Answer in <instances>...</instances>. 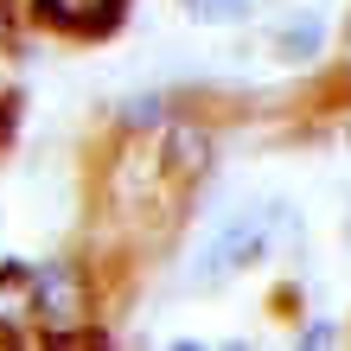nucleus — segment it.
Masks as SVG:
<instances>
[{
    "instance_id": "f257e3e1",
    "label": "nucleus",
    "mask_w": 351,
    "mask_h": 351,
    "mask_svg": "<svg viewBox=\"0 0 351 351\" xmlns=\"http://www.w3.org/2000/svg\"><path fill=\"white\" fill-rule=\"evenodd\" d=\"M96 306V287H90V268L71 262V256H51V262H32V319H38V339L45 345H102V326L90 319Z\"/></svg>"
},
{
    "instance_id": "f03ea898",
    "label": "nucleus",
    "mask_w": 351,
    "mask_h": 351,
    "mask_svg": "<svg viewBox=\"0 0 351 351\" xmlns=\"http://www.w3.org/2000/svg\"><path fill=\"white\" fill-rule=\"evenodd\" d=\"M275 223H294V211H287V204H250V211H237L211 243H204V256L192 262V281L217 287V281L243 275L250 262H262L268 243H275Z\"/></svg>"
},
{
    "instance_id": "7ed1b4c3",
    "label": "nucleus",
    "mask_w": 351,
    "mask_h": 351,
    "mask_svg": "<svg viewBox=\"0 0 351 351\" xmlns=\"http://www.w3.org/2000/svg\"><path fill=\"white\" fill-rule=\"evenodd\" d=\"M154 167H160L167 185H198L217 167V134L204 128V121H192V115H173L167 128L154 134Z\"/></svg>"
},
{
    "instance_id": "20e7f679",
    "label": "nucleus",
    "mask_w": 351,
    "mask_h": 351,
    "mask_svg": "<svg viewBox=\"0 0 351 351\" xmlns=\"http://www.w3.org/2000/svg\"><path fill=\"white\" fill-rule=\"evenodd\" d=\"M32 26L64 32V38H109L128 19V0H26Z\"/></svg>"
},
{
    "instance_id": "39448f33",
    "label": "nucleus",
    "mask_w": 351,
    "mask_h": 351,
    "mask_svg": "<svg viewBox=\"0 0 351 351\" xmlns=\"http://www.w3.org/2000/svg\"><path fill=\"white\" fill-rule=\"evenodd\" d=\"M268 58L287 71H306V64H319L326 58V19L319 13H287L268 26Z\"/></svg>"
},
{
    "instance_id": "423d86ee",
    "label": "nucleus",
    "mask_w": 351,
    "mask_h": 351,
    "mask_svg": "<svg viewBox=\"0 0 351 351\" xmlns=\"http://www.w3.org/2000/svg\"><path fill=\"white\" fill-rule=\"evenodd\" d=\"M38 332L32 319V262H0V339Z\"/></svg>"
},
{
    "instance_id": "0eeeda50",
    "label": "nucleus",
    "mask_w": 351,
    "mask_h": 351,
    "mask_svg": "<svg viewBox=\"0 0 351 351\" xmlns=\"http://www.w3.org/2000/svg\"><path fill=\"white\" fill-rule=\"evenodd\" d=\"M179 109H173V90H134L128 102H115V134L128 141H154Z\"/></svg>"
},
{
    "instance_id": "6e6552de",
    "label": "nucleus",
    "mask_w": 351,
    "mask_h": 351,
    "mask_svg": "<svg viewBox=\"0 0 351 351\" xmlns=\"http://www.w3.org/2000/svg\"><path fill=\"white\" fill-rule=\"evenodd\" d=\"M192 19H204V26H250V19H256V0H198Z\"/></svg>"
},
{
    "instance_id": "1a4fd4ad",
    "label": "nucleus",
    "mask_w": 351,
    "mask_h": 351,
    "mask_svg": "<svg viewBox=\"0 0 351 351\" xmlns=\"http://www.w3.org/2000/svg\"><path fill=\"white\" fill-rule=\"evenodd\" d=\"M13 128H19V96L0 84V147H7V134H13Z\"/></svg>"
},
{
    "instance_id": "9d476101",
    "label": "nucleus",
    "mask_w": 351,
    "mask_h": 351,
    "mask_svg": "<svg viewBox=\"0 0 351 351\" xmlns=\"http://www.w3.org/2000/svg\"><path fill=\"white\" fill-rule=\"evenodd\" d=\"M13 32H19V13H13V0H0V45H13Z\"/></svg>"
},
{
    "instance_id": "9b49d317",
    "label": "nucleus",
    "mask_w": 351,
    "mask_h": 351,
    "mask_svg": "<svg viewBox=\"0 0 351 351\" xmlns=\"http://www.w3.org/2000/svg\"><path fill=\"white\" fill-rule=\"evenodd\" d=\"M300 339H306V345H326V339H332V326H326V319H306Z\"/></svg>"
},
{
    "instance_id": "f8f14e48",
    "label": "nucleus",
    "mask_w": 351,
    "mask_h": 351,
    "mask_svg": "<svg viewBox=\"0 0 351 351\" xmlns=\"http://www.w3.org/2000/svg\"><path fill=\"white\" fill-rule=\"evenodd\" d=\"M179 7H185V13H198V0H179Z\"/></svg>"
}]
</instances>
